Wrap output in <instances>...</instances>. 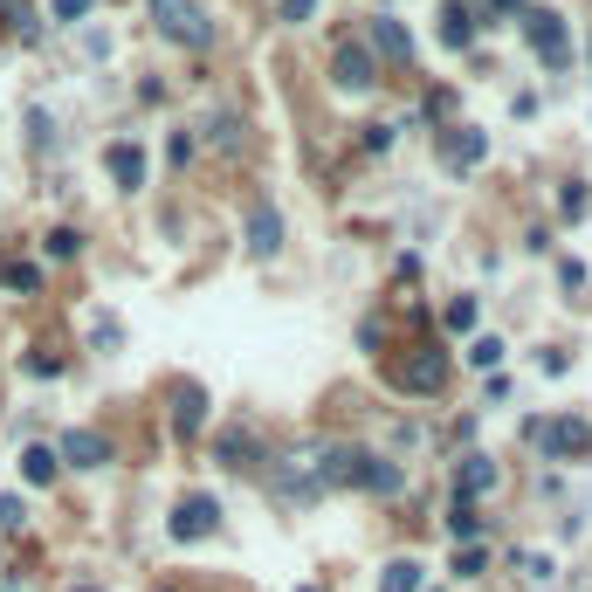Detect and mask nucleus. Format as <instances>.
<instances>
[{"label": "nucleus", "mask_w": 592, "mask_h": 592, "mask_svg": "<svg viewBox=\"0 0 592 592\" xmlns=\"http://www.w3.org/2000/svg\"><path fill=\"white\" fill-rule=\"evenodd\" d=\"M482 152H489V138H482V131H469V138L448 152V166H482Z\"/></svg>", "instance_id": "obj_21"}, {"label": "nucleus", "mask_w": 592, "mask_h": 592, "mask_svg": "<svg viewBox=\"0 0 592 592\" xmlns=\"http://www.w3.org/2000/svg\"><path fill=\"white\" fill-rule=\"evenodd\" d=\"M166 152H173V166H186V159H193V131H173V145H166Z\"/></svg>", "instance_id": "obj_30"}, {"label": "nucleus", "mask_w": 592, "mask_h": 592, "mask_svg": "<svg viewBox=\"0 0 592 592\" xmlns=\"http://www.w3.org/2000/svg\"><path fill=\"white\" fill-rule=\"evenodd\" d=\"M482 565H489V551H482V544H469V551H462V558H455V572H462V579H475V572H482Z\"/></svg>", "instance_id": "obj_28"}, {"label": "nucleus", "mask_w": 592, "mask_h": 592, "mask_svg": "<svg viewBox=\"0 0 592 592\" xmlns=\"http://www.w3.org/2000/svg\"><path fill=\"white\" fill-rule=\"evenodd\" d=\"M469 365L496 372V365H503V338H475V345H469Z\"/></svg>", "instance_id": "obj_23"}, {"label": "nucleus", "mask_w": 592, "mask_h": 592, "mask_svg": "<svg viewBox=\"0 0 592 592\" xmlns=\"http://www.w3.org/2000/svg\"><path fill=\"white\" fill-rule=\"evenodd\" d=\"M28 524V510H21V496H0V531H21Z\"/></svg>", "instance_id": "obj_26"}, {"label": "nucleus", "mask_w": 592, "mask_h": 592, "mask_svg": "<svg viewBox=\"0 0 592 592\" xmlns=\"http://www.w3.org/2000/svg\"><path fill=\"white\" fill-rule=\"evenodd\" d=\"M489 482H496V462H489V455H462V469H455V496H462V503H475Z\"/></svg>", "instance_id": "obj_12"}, {"label": "nucleus", "mask_w": 592, "mask_h": 592, "mask_svg": "<svg viewBox=\"0 0 592 592\" xmlns=\"http://www.w3.org/2000/svg\"><path fill=\"white\" fill-rule=\"evenodd\" d=\"M586 56H592V42H586Z\"/></svg>", "instance_id": "obj_34"}, {"label": "nucleus", "mask_w": 592, "mask_h": 592, "mask_svg": "<svg viewBox=\"0 0 592 592\" xmlns=\"http://www.w3.org/2000/svg\"><path fill=\"white\" fill-rule=\"evenodd\" d=\"M448 331H475V296H455V303H448Z\"/></svg>", "instance_id": "obj_25"}, {"label": "nucleus", "mask_w": 592, "mask_h": 592, "mask_svg": "<svg viewBox=\"0 0 592 592\" xmlns=\"http://www.w3.org/2000/svg\"><path fill=\"white\" fill-rule=\"evenodd\" d=\"M441 42H448V49H469L475 42V14L462 0H448V14H441Z\"/></svg>", "instance_id": "obj_14"}, {"label": "nucleus", "mask_w": 592, "mask_h": 592, "mask_svg": "<svg viewBox=\"0 0 592 592\" xmlns=\"http://www.w3.org/2000/svg\"><path fill=\"white\" fill-rule=\"evenodd\" d=\"M90 7H97V0H49V14H56V21H83Z\"/></svg>", "instance_id": "obj_27"}, {"label": "nucleus", "mask_w": 592, "mask_h": 592, "mask_svg": "<svg viewBox=\"0 0 592 592\" xmlns=\"http://www.w3.org/2000/svg\"><path fill=\"white\" fill-rule=\"evenodd\" d=\"M221 469L255 475L262 469V441H255V434H221Z\"/></svg>", "instance_id": "obj_11"}, {"label": "nucleus", "mask_w": 592, "mask_h": 592, "mask_svg": "<svg viewBox=\"0 0 592 592\" xmlns=\"http://www.w3.org/2000/svg\"><path fill=\"white\" fill-rule=\"evenodd\" d=\"M310 7H317V0H283V21H290V28H296V21H310Z\"/></svg>", "instance_id": "obj_31"}, {"label": "nucleus", "mask_w": 592, "mask_h": 592, "mask_svg": "<svg viewBox=\"0 0 592 592\" xmlns=\"http://www.w3.org/2000/svg\"><path fill=\"white\" fill-rule=\"evenodd\" d=\"M524 42L537 49L544 69H572V28H565L551 7H531V14H524Z\"/></svg>", "instance_id": "obj_1"}, {"label": "nucleus", "mask_w": 592, "mask_h": 592, "mask_svg": "<svg viewBox=\"0 0 592 592\" xmlns=\"http://www.w3.org/2000/svg\"><path fill=\"white\" fill-rule=\"evenodd\" d=\"M448 531H455V544H475V531H482V517H475V503H448Z\"/></svg>", "instance_id": "obj_17"}, {"label": "nucleus", "mask_w": 592, "mask_h": 592, "mask_svg": "<svg viewBox=\"0 0 592 592\" xmlns=\"http://www.w3.org/2000/svg\"><path fill=\"white\" fill-rule=\"evenodd\" d=\"M49 255H56V262L83 255V235H76V228H56V235H49Z\"/></svg>", "instance_id": "obj_24"}, {"label": "nucleus", "mask_w": 592, "mask_h": 592, "mask_svg": "<svg viewBox=\"0 0 592 592\" xmlns=\"http://www.w3.org/2000/svg\"><path fill=\"white\" fill-rule=\"evenodd\" d=\"M379 592H420V565H414V558H393L386 579H379Z\"/></svg>", "instance_id": "obj_18"}, {"label": "nucleus", "mask_w": 592, "mask_h": 592, "mask_svg": "<svg viewBox=\"0 0 592 592\" xmlns=\"http://www.w3.org/2000/svg\"><path fill=\"white\" fill-rule=\"evenodd\" d=\"M558 214H565V221H586V214H592V186H579V179H572V186L558 193Z\"/></svg>", "instance_id": "obj_20"}, {"label": "nucleus", "mask_w": 592, "mask_h": 592, "mask_svg": "<svg viewBox=\"0 0 592 592\" xmlns=\"http://www.w3.org/2000/svg\"><path fill=\"white\" fill-rule=\"evenodd\" d=\"M393 379H400L407 393H441V386H448V358L441 352H414L407 365H393Z\"/></svg>", "instance_id": "obj_6"}, {"label": "nucleus", "mask_w": 592, "mask_h": 592, "mask_svg": "<svg viewBox=\"0 0 592 592\" xmlns=\"http://www.w3.org/2000/svg\"><path fill=\"white\" fill-rule=\"evenodd\" d=\"M248 255H255V262H276V255H283V214H276L269 200L248 207Z\"/></svg>", "instance_id": "obj_4"}, {"label": "nucleus", "mask_w": 592, "mask_h": 592, "mask_svg": "<svg viewBox=\"0 0 592 592\" xmlns=\"http://www.w3.org/2000/svg\"><path fill=\"white\" fill-rule=\"evenodd\" d=\"M152 21H159V35H166V42H186V49H207V42H214V28H207L200 0H152Z\"/></svg>", "instance_id": "obj_2"}, {"label": "nucleus", "mask_w": 592, "mask_h": 592, "mask_svg": "<svg viewBox=\"0 0 592 592\" xmlns=\"http://www.w3.org/2000/svg\"><path fill=\"white\" fill-rule=\"evenodd\" d=\"M537 441H544L551 455H586V448H592V427L579 414H565V420H544V434H537Z\"/></svg>", "instance_id": "obj_9"}, {"label": "nucleus", "mask_w": 592, "mask_h": 592, "mask_svg": "<svg viewBox=\"0 0 592 592\" xmlns=\"http://www.w3.org/2000/svg\"><path fill=\"white\" fill-rule=\"evenodd\" d=\"M28 372H35V379H56L62 358H56V352H28Z\"/></svg>", "instance_id": "obj_29"}, {"label": "nucleus", "mask_w": 592, "mask_h": 592, "mask_svg": "<svg viewBox=\"0 0 592 592\" xmlns=\"http://www.w3.org/2000/svg\"><path fill=\"white\" fill-rule=\"evenodd\" d=\"M104 166H111V179H118L124 193H138V186H145V152H138V138L104 145Z\"/></svg>", "instance_id": "obj_8"}, {"label": "nucleus", "mask_w": 592, "mask_h": 592, "mask_svg": "<svg viewBox=\"0 0 592 592\" xmlns=\"http://www.w3.org/2000/svg\"><path fill=\"white\" fill-rule=\"evenodd\" d=\"M200 427H207V393H200V386H179V393H173V434H179V441H193Z\"/></svg>", "instance_id": "obj_10"}, {"label": "nucleus", "mask_w": 592, "mask_h": 592, "mask_svg": "<svg viewBox=\"0 0 592 592\" xmlns=\"http://www.w3.org/2000/svg\"><path fill=\"white\" fill-rule=\"evenodd\" d=\"M400 482H407V475H400V462H379V455L365 462V489H372V496H393Z\"/></svg>", "instance_id": "obj_16"}, {"label": "nucleus", "mask_w": 592, "mask_h": 592, "mask_svg": "<svg viewBox=\"0 0 592 592\" xmlns=\"http://www.w3.org/2000/svg\"><path fill=\"white\" fill-rule=\"evenodd\" d=\"M331 76H338V90H372L379 76H372V49L365 42H345L338 62H331Z\"/></svg>", "instance_id": "obj_7"}, {"label": "nucleus", "mask_w": 592, "mask_h": 592, "mask_svg": "<svg viewBox=\"0 0 592 592\" xmlns=\"http://www.w3.org/2000/svg\"><path fill=\"white\" fill-rule=\"evenodd\" d=\"M214 145H221V152H241V145H248V124H241L235 111H221V118H214Z\"/></svg>", "instance_id": "obj_19"}, {"label": "nucleus", "mask_w": 592, "mask_h": 592, "mask_svg": "<svg viewBox=\"0 0 592 592\" xmlns=\"http://www.w3.org/2000/svg\"><path fill=\"white\" fill-rule=\"evenodd\" d=\"M56 462H76V469H104V462H111V441H104L97 427H69V434H62V448H56Z\"/></svg>", "instance_id": "obj_5"}, {"label": "nucleus", "mask_w": 592, "mask_h": 592, "mask_svg": "<svg viewBox=\"0 0 592 592\" xmlns=\"http://www.w3.org/2000/svg\"><path fill=\"white\" fill-rule=\"evenodd\" d=\"M372 42H379V56H393V62H407L414 56V35L393 21V14H372Z\"/></svg>", "instance_id": "obj_13"}, {"label": "nucleus", "mask_w": 592, "mask_h": 592, "mask_svg": "<svg viewBox=\"0 0 592 592\" xmlns=\"http://www.w3.org/2000/svg\"><path fill=\"white\" fill-rule=\"evenodd\" d=\"M303 592H310V586H303Z\"/></svg>", "instance_id": "obj_35"}, {"label": "nucleus", "mask_w": 592, "mask_h": 592, "mask_svg": "<svg viewBox=\"0 0 592 592\" xmlns=\"http://www.w3.org/2000/svg\"><path fill=\"white\" fill-rule=\"evenodd\" d=\"M0 283H7V290H42V269H28V262H7V269H0Z\"/></svg>", "instance_id": "obj_22"}, {"label": "nucleus", "mask_w": 592, "mask_h": 592, "mask_svg": "<svg viewBox=\"0 0 592 592\" xmlns=\"http://www.w3.org/2000/svg\"><path fill=\"white\" fill-rule=\"evenodd\" d=\"M214 531H221V503H214L207 489L179 496V510H173V537H179V544H193V537H214Z\"/></svg>", "instance_id": "obj_3"}, {"label": "nucleus", "mask_w": 592, "mask_h": 592, "mask_svg": "<svg viewBox=\"0 0 592 592\" xmlns=\"http://www.w3.org/2000/svg\"><path fill=\"white\" fill-rule=\"evenodd\" d=\"M76 592H104V586H76Z\"/></svg>", "instance_id": "obj_33"}, {"label": "nucleus", "mask_w": 592, "mask_h": 592, "mask_svg": "<svg viewBox=\"0 0 592 592\" xmlns=\"http://www.w3.org/2000/svg\"><path fill=\"white\" fill-rule=\"evenodd\" d=\"M21 475L35 482V489H49L62 475V462H56V448H21Z\"/></svg>", "instance_id": "obj_15"}, {"label": "nucleus", "mask_w": 592, "mask_h": 592, "mask_svg": "<svg viewBox=\"0 0 592 592\" xmlns=\"http://www.w3.org/2000/svg\"><path fill=\"white\" fill-rule=\"evenodd\" d=\"M496 7H503V14H531V0H496Z\"/></svg>", "instance_id": "obj_32"}]
</instances>
